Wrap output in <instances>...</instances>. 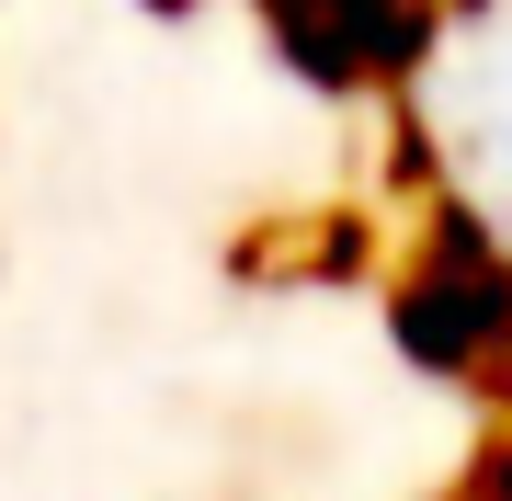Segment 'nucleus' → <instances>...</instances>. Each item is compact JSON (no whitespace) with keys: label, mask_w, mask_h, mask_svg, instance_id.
<instances>
[{"label":"nucleus","mask_w":512,"mask_h":501,"mask_svg":"<svg viewBox=\"0 0 512 501\" xmlns=\"http://www.w3.org/2000/svg\"><path fill=\"white\" fill-rule=\"evenodd\" d=\"M421 137L456 217L512 262V0H444L421 35Z\"/></svg>","instance_id":"obj_1"},{"label":"nucleus","mask_w":512,"mask_h":501,"mask_svg":"<svg viewBox=\"0 0 512 501\" xmlns=\"http://www.w3.org/2000/svg\"><path fill=\"white\" fill-rule=\"evenodd\" d=\"M399 342L421 353L433 376H490L512 353V262L456 217L433 240V262L399 285Z\"/></svg>","instance_id":"obj_2"}]
</instances>
